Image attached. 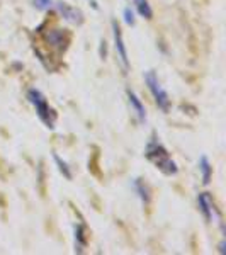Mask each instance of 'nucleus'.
Wrapping results in <instances>:
<instances>
[{
  "mask_svg": "<svg viewBox=\"0 0 226 255\" xmlns=\"http://www.w3.org/2000/svg\"><path fill=\"white\" fill-rule=\"evenodd\" d=\"M145 157L153 163L158 170H162L165 175H175L177 174V163L172 160L170 153L165 150V146L158 141V139H150L145 150Z\"/></svg>",
  "mask_w": 226,
  "mask_h": 255,
  "instance_id": "1",
  "label": "nucleus"
},
{
  "mask_svg": "<svg viewBox=\"0 0 226 255\" xmlns=\"http://www.w3.org/2000/svg\"><path fill=\"white\" fill-rule=\"evenodd\" d=\"M27 99H29V102L34 106L36 113H38V118L41 121H43L48 128H55L56 114H55V111L49 108L46 97H44L38 89H29L27 90Z\"/></svg>",
  "mask_w": 226,
  "mask_h": 255,
  "instance_id": "2",
  "label": "nucleus"
},
{
  "mask_svg": "<svg viewBox=\"0 0 226 255\" xmlns=\"http://www.w3.org/2000/svg\"><path fill=\"white\" fill-rule=\"evenodd\" d=\"M145 82H146L148 89H150L151 96H153V99H155V102H157V106L163 111V113H167V111L170 109V99H168V94L165 92V89L160 85L157 73L146 72Z\"/></svg>",
  "mask_w": 226,
  "mask_h": 255,
  "instance_id": "3",
  "label": "nucleus"
},
{
  "mask_svg": "<svg viewBox=\"0 0 226 255\" xmlns=\"http://www.w3.org/2000/svg\"><path fill=\"white\" fill-rule=\"evenodd\" d=\"M113 32H114V43H116V51H117L119 61H121L122 68H124V70H129L128 51H126V44H124V39H122L121 27H119V24L116 22V20H113Z\"/></svg>",
  "mask_w": 226,
  "mask_h": 255,
  "instance_id": "4",
  "label": "nucleus"
},
{
  "mask_svg": "<svg viewBox=\"0 0 226 255\" xmlns=\"http://www.w3.org/2000/svg\"><path fill=\"white\" fill-rule=\"evenodd\" d=\"M56 9H58L60 14L63 15V17L67 19V20H70V22H75V24H82V22H84V14H82L79 9H75V7L68 5V3L58 2V3H56Z\"/></svg>",
  "mask_w": 226,
  "mask_h": 255,
  "instance_id": "5",
  "label": "nucleus"
},
{
  "mask_svg": "<svg viewBox=\"0 0 226 255\" xmlns=\"http://www.w3.org/2000/svg\"><path fill=\"white\" fill-rule=\"evenodd\" d=\"M197 203H199V209L201 213L206 218V221H211L213 220V213H215V203H213L211 196L208 192H203L197 197Z\"/></svg>",
  "mask_w": 226,
  "mask_h": 255,
  "instance_id": "6",
  "label": "nucleus"
},
{
  "mask_svg": "<svg viewBox=\"0 0 226 255\" xmlns=\"http://www.w3.org/2000/svg\"><path fill=\"white\" fill-rule=\"evenodd\" d=\"M128 99H129L131 108H133V111L136 113L138 119H139L141 123H145V121H146V111H145V106L141 104V101H139L138 96H136V94H134L131 89H128Z\"/></svg>",
  "mask_w": 226,
  "mask_h": 255,
  "instance_id": "7",
  "label": "nucleus"
},
{
  "mask_svg": "<svg viewBox=\"0 0 226 255\" xmlns=\"http://www.w3.org/2000/svg\"><path fill=\"white\" fill-rule=\"evenodd\" d=\"M85 245H87V230L85 225L75 226V252H84Z\"/></svg>",
  "mask_w": 226,
  "mask_h": 255,
  "instance_id": "8",
  "label": "nucleus"
},
{
  "mask_svg": "<svg viewBox=\"0 0 226 255\" xmlns=\"http://www.w3.org/2000/svg\"><path fill=\"white\" fill-rule=\"evenodd\" d=\"M199 170H201V174H203V184H204V186H208V184L211 182L213 167H211V163H209L206 155H203L201 160H199Z\"/></svg>",
  "mask_w": 226,
  "mask_h": 255,
  "instance_id": "9",
  "label": "nucleus"
},
{
  "mask_svg": "<svg viewBox=\"0 0 226 255\" xmlns=\"http://www.w3.org/2000/svg\"><path fill=\"white\" fill-rule=\"evenodd\" d=\"M133 187H134V191L138 192V196H139V199L143 201V204H145V206H148V204H150L151 196H150V189H148L146 184L141 182L139 179H136L133 182Z\"/></svg>",
  "mask_w": 226,
  "mask_h": 255,
  "instance_id": "10",
  "label": "nucleus"
},
{
  "mask_svg": "<svg viewBox=\"0 0 226 255\" xmlns=\"http://www.w3.org/2000/svg\"><path fill=\"white\" fill-rule=\"evenodd\" d=\"M133 2H134V5H136V10L139 12V15H143L145 19H151L153 10H151L148 0H133Z\"/></svg>",
  "mask_w": 226,
  "mask_h": 255,
  "instance_id": "11",
  "label": "nucleus"
},
{
  "mask_svg": "<svg viewBox=\"0 0 226 255\" xmlns=\"http://www.w3.org/2000/svg\"><path fill=\"white\" fill-rule=\"evenodd\" d=\"M53 158H55V162H56V165H58L60 168V172L65 175V179H68V180H72V170H70V167H68V163L67 162H63L58 155L56 153H53Z\"/></svg>",
  "mask_w": 226,
  "mask_h": 255,
  "instance_id": "12",
  "label": "nucleus"
},
{
  "mask_svg": "<svg viewBox=\"0 0 226 255\" xmlns=\"http://www.w3.org/2000/svg\"><path fill=\"white\" fill-rule=\"evenodd\" d=\"M34 5L41 10H46L53 5V0H34Z\"/></svg>",
  "mask_w": 226,
  "mask_h": 255,
  "instance_id": "13",
  "label": "nucleus"
},
{
  "mask_svg": "<svg viewBox=\"0 0 226 255\" xmlns=\"http://www.w3.org/2000/svg\"><path fill=\"white\" fill-rule=\"evenodd\" d=\"M124 22L129 24V26H134V14L129 7H126L124 9Z\"/></svg>",
  "mask_w": 226,
  "mask_h": 255,
  "instance_id": "14",
  "label": "nucleus"
}]
</instances>
